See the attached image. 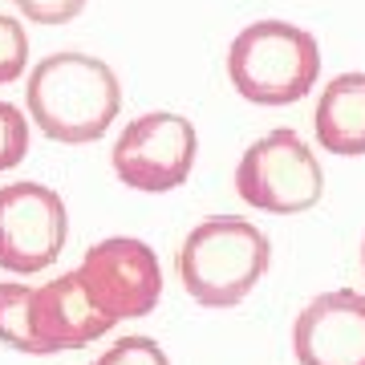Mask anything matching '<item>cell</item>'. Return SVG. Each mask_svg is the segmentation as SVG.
<instances>
[{"instance_id":"obj_1","label":"cell","mask_w":365,"mask_h":365,"mask_svg":"<svg viewBox=\"0 0 365 365\" xmlns=\"http://www.w3.org/2000/svg\"><path fill=\"white\" fill-rule=\"evenodd\" d=\"M29 122L45 138L66 146L98 143L122 110V81L102 57L90 53H49L29 69L25 81Z\"/></svg>"},{"instance_id":"obj_2","label":"cell","mask_w":365,"mask_h":365,"mask_svg":"<svg viewBox=\"0 0 365 365\" xmlns=\"http://www.w3.org/2000/svg\"><path fill=\"white\" fill-rule=\"evenodd\" d=\"M272 268L268 235L248 220L211 215L195 223L179 248V280L203 309H235Z\"/></svg>"},{"instance_id":"obj_3","label":"cell","mask_w":365,"mask_h":365,"mask_svg":"<svg viewBox=\"0 0 365 365\" xmlns=\"http://www.w3.org/2000/svg\"><path fill=\"white\" fill-rule=\"evenodd\" d=\"M321 78V45L288 21H252L227 45V81L252 106H292Z\"/></svg>"},{"instance_id":"obj_4","label":"cell","mask_w":365,"mask_h":365,"mask_svg":"<svg viewBox=\"0 0 365 365\" xmlns=\"http://www.w3.org/2000/svg\"><path fill=\"white\" fill-rule=\"evenodd\" d=\"M235 191L256 211L300 215L313 211L325 195V170L297 130H268L244 150L235 167Z\"/></svg>"},{"instance_id":"obj_5","label":"cell","mask_w":365,"mask_h":365,"mask_svg":"<svg viewBox=\"0 0 365 365\" xmlns=\"http://www.w3.org/2000/svg\"><path fill=\"white\" fill-rule=\"evenodd\" d=\"M199 155V134L191 118L150 110L126 122V130L114 143V175L122 187L143 191V195H167L191 179Z\"/></svg>"},{"instance_id":"obj_6","label":"cell","mask_w":365,"mask_h":365,"mask_svg":"<svg viewBox=\"0 0 365 365\" xmlns=\"http://www.w3.org/2000/svg\"><path fill=\"white\" fill-rule=\"evenodd\" d=\"M69 240L66 199L45 182L0 187V268L13 276H33L49 268Z\"/></svg>"},{"instance_id":"obj_7","label":"cell","mask_w":365,"mask_h":365,"mask_svg":"<svg viewBox=\"0 0 365 365\" xmlns=\"http://www.w3.org/2000/svg\"><path fill=\"white\" fill-rule=\"evenodd\" d=\"M81 280L98 300V309L114 321L146 317L163 297V268L150 244L130 240V235H110L98 240L86 260L78 264Z\"/></svg>"},{"instance_id":"obj_8","label":"cell","mask_w":365,"mask_h":365,"mask_svg":"<svg viewBox=\"0 0 365 365\" xmlns=\"http://www.w3.org/2000/svg\"><path fill=\"white\" fill-rule=\"evenodd\" d=\"M29 325H33L37 353L41 357H53V353H69V349L93 345V341L106 337L118 321L98 309V300L90 297L81 272L73 268V272L53 276L49 284L33 288Z\"/></svg>"},{"instance_id":"obj_9","label":"cell","mask_w":365,"mask_h":365,"mask_svg":"<svg viewBox=\"0 0 365 365\" xmlns=\"http://www.w3.org/2000/svg\"><path fill=\"white\" fill-rule=\"evenodd\" d=\"M292 357L300 365H365V297L337 288L313 297L292 321Z\"/></svg>"},{"instance_id":"obj_10","label":"cell","mask_w":365,"mask_h":365,"mask_svg":"<svg viewBox=\"0 0 365 365\" xmlns=\"http://www.w3.org/2000/svg\"><path fill=\"white\" fill-rule=\"evenodd\" d=\"M313 130L329 155H365V73H341L321 90L313 110Z\"/></svg>"},{"instance_id":"obj_11","label":"cell","mask_w":365,"mask_h":365,"mask_svg":"<svg viewBox=\"0 0 365 365\" xmlns=\"http://www.w3.org/2000/svg\"><path fill=\"white\" fill-rule=\"evenodd\" d=\"M29 304H33V288L0 280V345L41 357L37 341H33V325H29Z\"/></svg>"},{"instance_id":"obj_12","label":"cell","mask_w":365,"mask_h":365,"mask_svg":"<svg viewBox=\"0 0 365 365\" xmlns=\"http://www.w3.org/2000/svg\"><path fill=\"white\" fill-rule=\"evenodd\" d=\"M29 69V33L16 16L0 13V86L16 81Z\"/></svg>"},{"instance_id":"obj_13","label":"cell","mask_w":365,"mask_h":365,"mask_svg":"<svg viewBox=\"0 0 365 365\" xmlns=\"http://www.w3.org/2000/svg\"><path fill=\"white\" fill-rule=\"evenodd\" d=\"M29 155V118L13 102L0 98V175L13 170Z\"/></svg>"},{"instance_id":"obj_14","label":"cell","mask_w":365,"mask_h":365,"mask_svg":"<svg viewBox=\"0 0 365 365\" xmlns=\"http://www.w3.org/2000/svg\"><path fill=\"white\" fill-rule=\"evenodd\" d=\"M93 365H170V357L158 349L155 337H118L106 353L93 357Z\"/></svg>"},{"instance_id":"obj_15","label":"cell","mask_w":365,"mask_h":365,"mask_svg":"<svg viewBox=\"0 0 365 365\" xmlns=\"http://www.w3.org/2000/svg\"><path fill=\"white\" fill-rule=\"evenodd\" d=\"M9 4H16L33 25H69L86 9V0H9Z\"/></svg>"},{"instance_id":"obj_16","label":"cell","mask_w":365,"mask_h":365,"mask_svg":"<svg viewBox=\"0 0 365 365\" xmlns=\"http://www.w3.org/2000/svg\"><path fill=\"white\" fill-rule=\"evenodd\" d=\"M361 272H365V240H361Z\"/></svg>"}]
</instances>
